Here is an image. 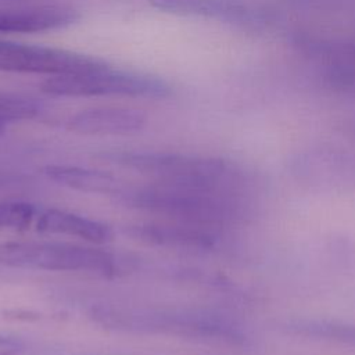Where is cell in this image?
Segmentation results:
<instances>
[{
    "instance_id": "2e32d148",
    "label": "cell",
    "mask_w": 355,
    "mask_h": 355,
    "mask_svg": "<svg viewBox=\"0 0 355 355\" xmlns=\"http://www.w3.org/2000/svg\"><path fill=\"white\" fill-rule=\"evenodd\" d=\"M22 349L24 345L19 340L7 336H0V355H18Z\"/></svg>"
},
{
    "instance_id": "9c48e42d",
    "label": "cell",
    "mask_w": 355,
    "mask_h": 355,
    "mask_svg": "<svg viewBox=\"0 0 355 355\" xmlns=\"http://www.w3.org/2000/svg\"><path fill=\"white\" fill-rule=\"evenodd\" d=\"M69 6L46 4L22 8H0V33H36L69 26L79 19Z\"/></svg>"
},
{
    "instance_id": "277c9868",
    "label": "cell",
    "mask_w": 355,
    "mask_h": 355,
    "mask_svg": "<svg viewBox=\"0 0 355 355\" xmlns=\"http://www.w3.org/2000/svg\"><path fill=\"white\" fill-rule=\"evenodd\" d=\"M0 263L15 269L86 272L101 276H115L122 269V261L110 251L61 241L1 243Z\"/></svg>"
},
{
    "instance_id": "5bb4252c",
    "label": "cell",
    "mask_w": 355,
    "mask_h": 355,
    "mask_svg": "<svg viewBox=\"0 0 355 355\" xmlns=\"http://www.w3.org/2000/svg\"><path fill=\"white\" fill-rule=\"evenodd\" d=\"M42 103L32 97L0 93V135L10 123L26 121L42 112Z\"/></svg>"
},
{
    "instance_id": "e0dca14e",
    "label": "cell",
    "mask_w": 355,
    "mask_h": 355,
    "mask_svg": "<svg viewBox=\"0 0 355 355\" xmlns=\"http://www.w3.org/2000/svg\"><path fill=\"white\" fill-rule=\"evenodd\" d=\"M11 182H12V175L8 173V172H6V171H1V169H0V187L7 186V184H10Z\"/></svg>"
},
{
    "instance_id": "ba28073f",
    "label": "cell",
    "mask_w": 355,
    "mask_h": 355,
    "mask_svg": "<svg viewBox=\"0 0 355 355\" xmlns=\"http://www.w3.org/2000/svg\"><path fill=\"white\" fill-rule=\"evenodd\" d=\"M147 116L140 110L128 107H93L72 115L67 123L68 129L80 135L119 136L140 132Z\"/></svg>"
},
{
    "instance_id": "7c38bea8",
    "label": "cell",
    "mask_w": 355,
    "mask_h": 355,
    "mask_svg": "<svg viewBox=\"0 0 355 355\" xmlns=\"http://www.w3.org/2000/svg\"><path fill=\"white\" fill-rule=\"evenodd\" d=\"M44 175L60 186L82 193L115 196L123 187L115 175L79 165L51 164L44 168Z\"/></svg>"
},
{
    "instance_id": "9a60e30c",
    "label": "cell",
    "mask_w": 355,
    "mask_h": 355,
    "mask_svg": "<svg viewBox=\"0 0 355 355\" xmlns=\"http://www.w3.org/2000/svg\"><path fill=\"white\" fill-rule=\"evenodd\" d=\"M37 209L33 204L25 201L0 202V230H26L35 223Z\"/></svg>"
},
{
    "instance_id": "30bf717a",
    "label": "cell",
    "mask_w": 355,
    "mask_h": 355,
    "mask_svg": "<svg viewBox=\"0 0 355 355\" xmlns=\"http://www.w3.org/2000/svg\"><path fill=\"white\" fill-rule=\"evenodd\" d=\"M35 229L39 233L78 237L98 245L110 243L114 237L112 230L105 223L60 208L39 211Z\"/></svg>"
},
{
    "instance_id": "5b68a950",
    "label": "cell",
    "mask_w": 355,
    "mask_h": 355,
    "mask_svg": "<svg viewBox=\"0 0 355 355\" xmlns=\"http://www.w3.org/2000/svg\"><path fill=\"white\" fill-rule=\"evenodd\" d=\"M40 87L47 94L62 97L130 96L165 98L173 92L171 83L159 76L112 69L110 65L90 72L49 76Z\"/></svg>"
},
{
    "instance_id": "ac0fdd59",
    "label": "cell",
    "mask_w": 355,
    "mask_h": 355,
    "mask_svg": "<svg viewBox=\"0 0 355 355\" xmlns=\"http://www.w3.org/2000/svg\"><path fill=\"white\" fill-rule=\"evenodd\" d=\"M0 1H21V0H0Z\"/></svg>"
},
{
    "instance_id": "4fadbf2b",
    "label": "cell",
    "mask_w": 355,
    "mask_h": 355,
    "mask_svg": "<svg viewBox=\"0 0 355 355\" xmlns=\"http://www.w3.org/2000/svg\"><path fill=\"white\" fill-rule=\"evenodd\" d=\"M282 329L291 336L355 348V323L334 319L295 318L286 320Z\"/></svg>"
},
{
    "instance_id": "8fae6325",
    "label": "cell",
    "mask_w": 355,
    "mask_h": 355,
    "mask_svg": "<svg viewBox=\"0 0 355 355\" xmlns=\"http://www.w3.org/2000/svg\"><path fill=\"white\" fill-rule=\"evenodd\" d=\"M294 179L308 189L347 191L355 187V164L349 159H304L293 168Z\"/></svg>"
},
{
    "instance_id": "3957f363",
    "label": "cell",
    "mask_w": 355,
    "mask_h": 355,
    "mask_svg": "<svg viewBox=\"0 0 355 355\" xmlns=\"http://www.w3.org/2000/svg\"><path fill=\"white\" fill-rule=\"evenodd\" d=\"M93 319L108 329L161 333L200 341L241 345L247 341L243 329L230 319L202 311H150L101 305L93 309Z\"/></svg>"
},
{
    "instance_id": "7a4b0ae2",
    "label": "cell",
    "mask_w": 355,
    "mask_h": 355,
    "mask_svg": "<svg viewBox=\"0 0 355 355\" xmlns=\"http://www.w3.org/2000/svg\"><path fill=\"white\" fill-rule=\"evenodd\" d=\"M100 157L114 165L148 176L153 182L222 189H262L244 168L222 158L166 151H107Z\"/></svg>"
},
{
    "instance_id": "6da1fadb",
    "label": "cell",
    "mask_w": 355,
    "mask_h": 355,
    "mask_svg": "<svg viewBox=\"0 0 355 355\" xmlns=\"http://www.w3.org/2000/svg\"><path fill=\"white\" fill-rule=\"evenodd\" d=\"M261 198L262 189H222L161 182L123 186L114 196L115 202L125 208L220 234L248 222L255 215Z\"/></svg>"
},
{
    "instance_id": "8992f818",
    "label": "cell",
    "mask_w": 355,
    "mask_h": 355,
    "mask_svg": "<svg viewBox=\"0 0 355 355\" xmlns=\"http://www.w3.org/2000/svg\"><path fill=\"white\" fill-rule=\"evenodd\" d=\"M107 65L104 60L87 54L0 39V71L57 76L90 72Z\"/></svg>"
},
{
    "instance_id": "52a82bcc",
    "label": "cell",
    "mask_w": 355,
    "mask_h": 355,
    "mask_svg": "<svg viewBox=\"0 0 355 355\" xmlns=\"http://www.w3.org/2000/svg\"><path fill=\"white\" fill-rule=\"evenodd\" d=\"M123 233L146 245L183 251L212 250L223 236L204 227L173 220L132 223L123 227Z\"/></svg>"
}]
</instances>
